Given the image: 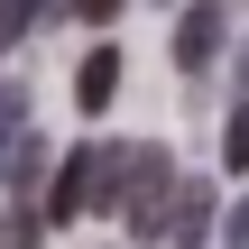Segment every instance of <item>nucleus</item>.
Listing matches in <instances>:
<instances>
[{
    "label": "nucleus",
    "instance_id": "1",
    "mask_svg": "<svg viewBox=\"0 0 249 249\" xmlns=\"http://www.w3.org/2000/svg\"><path fill=\"white\" fill-rule=\"evenodd\" d=\"M111 203H120V148H102V139L65 148V166L46 185V222H83V213H111Z\"/></svg>",
    "mask_w": 249,
    "mask_h": 249
},
{
    "label": "nucleus",
    "instance_id": "2",
    "mask_svg": "<svg viewBox=\"0 0 249 249\" xmlns=\"http://www.w3.org/2000/svg\"><path fill=\"white\" fill-rule=\"evenodd\" d=\"M166 194H176V157H166V148H120V203H111V213H129V231L148 249L166 231Z\"/></svg>",
    "mask_w": 249,
    "mask_h": 249
},
{
    "label": "nucleus",
    "instance_id": "3",
    "mask_svg": "<svg viewBox=\"0 0 249 249\" xmlns=\"http://www.w3.org/2000/svg\"><path fill=\"white\" fill-rule=\"evenodd\" d=\"M222 37H231V9H222V0H194V9L176 18V65H185V74H213Z\"/></svg>",
    "mask_w": 249,
    "mask_h": 249
},
{
    "label": "nucleus",
    "instance_id": "4",
    "mask_svg": "<svg viewBox=\"0 0 249 249\" xmlns=\"http://www.w3.org/2000/svg\"><path fill=\"white\" fill-rule=\"evenodd\" d=\"M111 92H120V55H111V46H92V55L74 65V102H83V120H92V111H111Z\"/></svg>",
    "mask_w": 249,
    "mask_h": 249
},
{
    "label": "nucleus",
    "instance_id": "5",
    "mask_svg": "<svg viewBox=\"0 0 249 249\" xmlns=\"http://www.w3.org/2000/svg\"><path fill=\"white\" fill-rule=\"evenodd\" d=\"M222 166H231V176H249V92H240V111L222 120Z\"/></svg>",
    "mask_w": 249,
    "mask_h": 249
},
{
    "label": "nucleus",
    "instance_id": "6",
    "mask_svg": "<svg viewBox=\"0 0 249 249\" xmlns=\"http://www.w3.org/2000/svg\"><path fill=\"white\" fill-rule=\"evenodd\" d=\"M37 240H46V213H28V203L0 213V249H37Z\"/></svg>",
    "mask_w": 249,
    "mask_h": 249
},
{
    "label": "nucleus",
    "instance_id": "7",
    "mask_svg": "<svg viewBox=\"0 0 249 249\" xmlns=\"http://www.w3.org/2000/svg\"><path fill=\"white\" fill-rule=\"evenodd\" d=\"M28 18H37V0H0V46H18V37H28Z\"/></svg>",
    "mask_w": 249,
    "mask_h": 249
},
{
    "label": "nucleus",
    "instance_id": "8",
    "mask_svg": "<svg viewBox=\"0 0 249 249\" xmlns=\"http://www.w3.org/2000/svg\"><path fill=\"white\" fill-rule=\"evenodd\" d=\"M120 9H129V0H74V18H83V28H111Z\"/></svg>",
    "mask_w": 249,
    "mask_h": 249
},
{
    "label": "nucleus",
    "instance_id": "9",
    "mask_svg": "<svg viewBox=\"0 0 249 249\" xmlns=\"http://www.w3.org/2000/svg\"><path fill=\"white\" fill-rule=\"evenodd\" d=\"M231 249H249V203H240V213H231Z\"/></svg>",
    "mask_w": 249,
    "mask_h": 249
},
{
    "label": "nucleus",
    "instance_id": "10",
    "mask_svg": "<svg viewBox=\"0 0 249 249\" xmlns=\"http://www.w3.org/2000/svg\"><path fill=\"white\" fill-rule=\"evenodd\" d=\"M0 185H9V129H0Z\"/></svg>",
    "mask_w": 249,
    "mask_h": 249
}]
</instances>
